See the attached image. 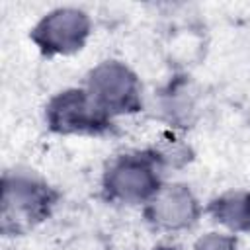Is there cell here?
Listing matches in <instances>:
<instances>
[{
	"mask_svg": "<svg viewBox=\"0 0 250 250\" xmlns=\"http://www.w3.org/2000/svg\"><path fill=\"white\" fill-rule=\"evenodd\" d=\"M57 201V193L43 180L16 172L2 178V232L23 234L45 221Z\"/></svg>",
	"mask_w": 250,
	"mask_h": 250,
	"instance_id": "obj_1",
	"label": "cell"
},
{
	"mask_svg": "<svg viewBox=\"0 0 250 250\" xmlns=\"http://www.w3.org/2000/svg\"><path fill=\"white\" fill-rule=\"evenodd\" d=\"M160 188V156L154 152L123 154L104 176L105 197L121 203L150 201Z\"/></svg>",
	"mask_w": 250,
	"mask_h": 250,
	"instance_id": "obj_2",
	"label": "cell"
},
{
	"mask_svg": "<svg viewBox=\"0 0 250 250\" xmlns=\"http://www.w3.org/2000/svg\"><path fill=\"white\" fill-rule=\"evenodd\" d=\"M86 92L109 117L135 113L143 107L139 78L119 61H105L98 64L88 76Z\"/></svg>",
	"mask_w": 250,
	"mask_h": 250,
	"instance_id": "obj_3",
	"label": "cell"
},
{
	"mask_svg": "<svg viewBox=\"0 0 250 250\" xmlns=\"http://www.w3.org/2000/svg\"><path fill=\"white\" fill-rule=\"evenodd\" d=\"M47 125L55 133L102 135L111 129V117L102 111L86 90L70 88L57 94L47 104Z\"/></svg>",
	"mask_w": 250,
	"mask_h": 250,
	"instance_id": "obj_4",
	"label": "cell"
},
{
	"mask_svg": "<svg viewBox=\"0 0 250 250\" xmlns=\"http://www.w3.org/2000/svg\"><path fill=\"white\" fill-rule=\"evenodd\" d=\"M90 20L82 10L59 8L49 12L31 31V41L43 55H68L82 49Z\"/></svg>",
	"mask_w": 250,
	"mask_h": 250,
	"instance_id": "obj_5",
	"label": "cell"
},
{
	"mask_svg": "<svg viewBox=\"0 0 250 250\" xmlns=\"http://www.w3.org/2000/svg\"><path fill=\"white\" fill-rule=\"evenodd\" d=\"M199 205L186 186H166L150 199L146 219L160 229H186L197 221Z\"/></svg>",
	"mask_w": 250,
	"mask_h": 250,
	"instance_id": "obj_6",
	"label": "cell"
},
{
	"mask_svg": "<svg viewBox=\"0 0 250 250\" xmlns=\"http://www.w3.org/2000/svg\"><path fill=\"white\" fill-rule=\"evenodd\" d=\"M209 213L234 232H250V191H230L213 199Z\"/></svg>",
	"mask_w": 250,
	"mask_h": 250,
	"instance_id": "obj_7",
	"label": "cell"
},
{
	"mask_svg": "<svg viewBox=\"0 0 250 250\" xmlns=\"http://www.w3.org/2000/svg\"><path fill=\"white\" fill-rule=\"evenodd\" d=\"M193 250H236V240L234 236L209 232L195 242Z\"/></svg>",
	"mask_w": 250,
	"mask_h": 250,
	"instance_id": "obj_8",
	"label": "cell"
}]
</instances>
